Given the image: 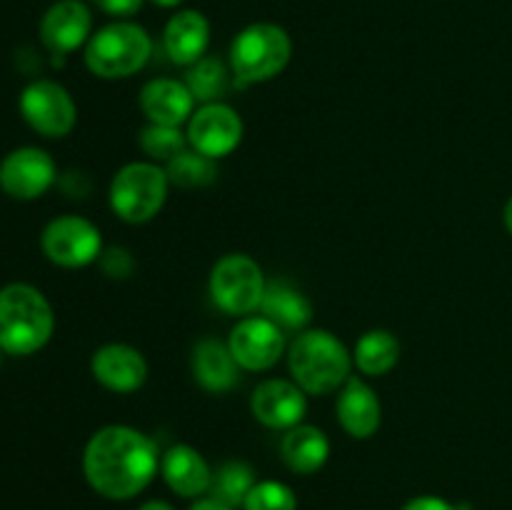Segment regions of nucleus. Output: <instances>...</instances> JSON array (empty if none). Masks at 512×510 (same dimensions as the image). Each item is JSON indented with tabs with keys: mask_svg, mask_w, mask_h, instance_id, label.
<instances>
[{
	"mask_svg": "<svg viewBox=\"0 0 512 510\" xmlns=\"http://www.w3.org/2000/svg\"><path fill=\"white\" fill-rule=\"evenodd\" d=\"M158 470L160 458L155 443L128 425H105L85 445V480L108 500L135 498L148 488Z\"/></svg>",
	"mask_w": 512,
	"mask_h": 510,
	"instance_id": "obj_1",
	"label": "nucleus"
},
{
	"mask_svg": "<svg viewBox=\"0 0 512 510\" xmlns=\"http://www.w3.org/2000/svg\"><path fill=\"white\" fill-rule=\"evenodd\" d=\"M55 315L48 298L28 283H10L0 290V350L33 355L48 345Z\"/></svg>",
	"mask_w": 512,
	"mask_h": 510,
	"instance_id": "obj_2",
	"label": "nucleus"
},
{
	"mask_svg": "<svg viewBox=\"0 0 512 510\" xmlns=\"http://www.w3.org/2000/svg\"><path fill=\"white\" fill-rule=\"evenodd\" d=\"M288 368L305 393L328 395L348 383L353 358L328 330H303L288 348Z\"/></svg>",
	"mask_w": 512,
	"mask_h": 510,
	"instance_id": "obj_3",
	"label": "nucleus"
},
{
	"mask_svg": "<svg viewBox=\"0 0 512 510\" xmlns=\"http://www.w3.org/2000/svg\"><path fill=\"white\" fill-rule=\"evenodd\" d=\"M150 55H153V38L148 30L138 23L118 20L90 35L83 58L90 73L98 78L120 80L143 70Z\"/></svg>",
	"mask_w": 512,
	"mask_h": 510,
	"instance_id": "obj_4",
	"label": "nucleus"
},
{
	"mask_svg": "<svg viewBox=\"0 0 512 510\" xmlns=\"http://www.w3.org/2000/svg\"><path fill=\"white\" fill-rule=\"evenodd\" d=\"M293 55V40L278 23H253L235 35L230 45V68L240 85L273 80Z\"/></svg>",
	"mask_w": 512,
	"mask_h": 510,
	"instance_id": "obj_5",
	"label": "nucleus"
},
{
	"mask_svg": "<svg viewBox=\"0 0 512 510\" xmlns=\"http://www.w3.org/2000/svg\"><path fill=\"white\" fill-rule=\"evenodd\" d=\"M170 180L158 163H128L110 183V208L120 220L140 225L163 210Z\"/></svg>",
	"mask_w": 512,
	"mask_h": 510,
	"instance_id": "obj_6",
	"label": "nucleus"
},
{
	"mask_svg": "<svg viewBox=\"0 0 512 510\" xmlns=\"http://www.w3.org/2000/svg\"><path fill=\"white\" fill-rule=\"evenodd\" d=\"M210 298L223 313L250 315L260 308L268 283L263 268L245 253L223 255L210 273Z\"/></svg>",
	"mask_w": 512,
	"mask_h": 510,
	"instance_id": "obj_7",
	"label": "nucleus"
},
{
	"mask_svg": "<svg viewBox=\"0 0 512 510\" xmlns=\"http://www.w3.org/2000/svg\"><path fill=\"white\" fill-rule=\"evenodd\" d=\"M20 113L43 138H63L78 120L73 95L55 80H33L25 85L20 93Z\"/></svg>",
	"mask_w": 512,
	"mask_h": 510,
	"instance_id": "obj_8",
	"label": "nucleus"
},
{
	"mask_svg": "<svg viewBox=\"0 0 512 510\" xmlns=\"http://www.w3.org/2000/svg\"><path fill=\"white\" fill-rule=\"evenodd\" d=\"M40 248L50 263L60 268H85L103 250L100 230L80 215H60L45 225Z\"/></svg>",
	"mask_w": 512,
	"mask_h": 510,
	"instance_id": "obj_9",
	"label": "nucleus"
},
{
	"mask_svg": "<svg viewBox=\"0 0 512 510\" xmlns=\"http://www.w3.org/2000/svg\"><path fill=\"white\" fill-rule=\"evenodd\" d=\"M243 140V120L230 105L205 103L188 120V143L198 153L218 160L233 153Z\"/></svg>",
	"mask_w": 512,
	"mask_h": 510,
	"instance_id": "obj_10",
	"label": "nucleus"
},
{
	"mask_svg": "<svg viewBox=\"0 0 512 510\" xmlns=\"http://www.w3.org/2000/svg\"><path fill=\"white\" fill-rule=\"evenodd\" d=\"M228 348L233 353L235 363L243 370H253V373L270 370L285 350L283 328H278L265 315L243 318L230 330Z\"/></svg>",
	"mask_w": 512,
	"mask_h": 510,
	"instance_id": "obj_11",
	"label": "nucleus"
},
{
	"mask_svg": "<svg viewBox=\"0 0 512 510\" xmlns=\"http://www.w3.org/2000/svg\"><path fill=\"white\" fill-rule=\"evenodd\" d=\"M55 175L53 158L43 148L25 145L0 163V188L15 200H35L55 183Z\"/></svg>",
	"mask_w": 512,
	"mask_h": 510,
	"instance_id": "obj_12",
	"label": "nucleus"
},
{
	"mask_svg": "<svg viewBox=\"0 0 512 510\" xmlns=\"http://www.w3.org/2000/svg\"><path fill=\"white\" fill-rule=\"evenodd\" d=\"M93 15L83 0H58L40 18V43L53 55H68L90 40Z\"/></svg>",
	"mask_w": 512,
	"mask_h": 510,
	"instance_id": "obj_13",
	"label": "nucleus"
},
{
	"mask_svg": "<svg viewBox=\"0 0 512 510\" xmlns=\"http://www.w3.org/2000/svg\"><path fill=\"white\" fill-rule=\"evenodd\" d=\"M250 410H253L255 420L263 423L265 428L290 430L305 418L308 400H305V390L298 383L270 378L253 390Z\"/></svg>",
	"mask_w": 512,
	"mask_h": 510,
	"instance_id": "obj_14",
	"label": "nucleus"
},
{
	"mask_svg": "<svg viewBox=\"0 0 512 510\" xmlns=\"http://www.w3.org/2000/svg\"><path fill=\"white\" fill-rule=\"evenodd\" d=\"M90 370L93 378L113 393H133L148 378V363L143 353L125 343H110L95 350Z\"/></svg>",
	"mask_w": 512,
	"mask_h": 510,
	"instance_id": "obj_15",
	"label": "nucleus"
},
{
	"mask_svg": "<svg viewBox=\"0 0 512 510\" xmlns=\"http://www.w3.org/2000/svg\"><path fill=\"white\" fill-rule=\"evenodd\" d=\"M195 98L188 85L173 78L148 80L140 90V110L155 125H180L195 113Z\"/></svg>",
	"mask_w": 512,
	"mask_h": 510,
	"instance_id": "obj_16",
	"label": "nucleus"
},
{
	"mask_svg": "<svg viewBox=\"0 0 512 510\" xmlns=\"http://www.w3.org/2000/svg\"><path fill=\"white\" fill-rule=\"evenodd\" d=\"M335 413H338L340 428L350 438L358 440H365L378 433L380 420H383V408H380V400L375 395V390L360 378H353V375L340 388Z\"/></svg>",
	"mask_w": 512,
	"mask_h": 510,
	"instance_id": "obj_17",
	"label": "nucleus"
},
{
	"mask_svg": "<svg viewBox=\"0 0 512 510\" xmlns=\"http://www.w3.org/2000/svg\"><path fill=\"white\" fill-rule=\"evenodd\" d=\"M210 43V23L198 10H178L163 30V48L175 65L190 68L205 58Z\"/></svg>",
	"mask_w": 512,
	"mask_h": 510,
	"instance_id": "obj_18",
	"label": "nucleus"
},
{
	"mask_svg": "<svg viewBox=\"0 0 512 510\" xmlns=\"http://www.w3.org/2000/svg\"><path fill=\"white\" fill-rule=\"evenodd\" d=\"M160 475L180 498H200L210 490L213 470L203 455L190 445H173L160 458Z\"/></svg>",
	"mask_w": 512,
	"mask_h": 510,
	"instance_id": "obj_19",
	"label": "nucleus"
},
{
	"mask_svg": "<svg viewBox=\"0 0 512 510\" xmlns=\"http://www.w3.org/2000/svg\"><path fill=\"white\" fill-rule=\"evenodd\" d=\"M238 368L228 343L203 338L193 350V375L210 393H228L238 383Z\"/></svg>",
	"mask_w": 512,
	"mask_h": 510,
	"instance_id": "obj_20",
	"label": "nucleus"
},
{
	"mask_svg": "<svg viewBox=\"0 0 512 510\" xmlns=\"http://www.w3.org/2000/svg\"><path fill=\"white\" fill-rule=\"evenodd\" d=\"M283 463L298 475H313L328 463L330 443L325 433L315 425H295L280 440Z\"/></svg>",
	"mask_w": 512,
	"mask_h": 510,
	"instance_id": "obj_21",
	"label": "nucleus"
},
{
	"mask_svg": "<svg viewBox=\"0 0 512 510\" xmlns=\"http://www.w3.org/2000/svg\"><path fill=\"white\" fill-rule=\"evenodd\" d=\"M260 310L278 328L288 330H303L310 323V318H313V305H310V300L298 288L285 283V280L268 283Z\"/></svg>",
	"mask_w": 512,
	"mask_h": 510,
	"instance_id": "obj_22",
	"label": "nucleus"
},
{
	"mask_svg": "<svg viewBox=\"0 0 512 510\" xmlns=\"http://www.w3.org/2000/svg\"><path fill=\"white\" fill-rule=\"evenodd\" d=\"M400 360V343L393 333L388 330H368L360 335L353 350V363L358 370L370 378L390 373Z\"/></svg>",
	"mask_w": 512,
	"mask_h": 510,
	"instance_id": "obj_23",
	"label": "nucleus"
},
{
	"mask_svg": "<svg viewBox=\"0 0 512 510\" xmlns=\"http://www.w3.org/2000/svg\"><path fill=\"white\" fill-rule=\"evenodd\" d=\"M255 480L253 468H250L245 460H228V463L220 465L218 470H213V480H210V498L220 500V503L230 505V508H243L245 498L253 490Z\"/></svg>",
	"mask_w": 512,
	"mask_h": 510,
	"instance_id": "obj_24",
	"label": "nucleus"
},
{
	"mask_svg": "<svg viewBox=\"0 0 512 510\" xmlns=\"http://www.w3.org/2000/svg\"><path fill=\"white\" fill-rule=\"evenodd\" d=\"M165 173H168L170 185L193 190V188H205V185L213 183L218 170H215L213 158L188 148L180 155H175V158L165 165Z\"/></svg>",
	"mask_w": 512,
	"mask_h": 510,
	"instance_id": "obj_25",
	"label": "nucleus"
},
{
	"mask_svg": "<svg viewBox=\"0 0 512 510\" xmlns=\"http://www.w3.org/2000/svg\"><path fill=\"white\" fill-rule=\"evenodd\" d=\"M185 85L200 103H218L228 88V70L218 58H200L185 73Z\"/></svg>",
	"mask_w": 512,
	"mask_h": 510,
	"instance_id": "obj_26",
	"label": "nucleus"
},
{
	"mask_svg": "<svg viewBox=\"0 0 512 510\" xmlns=\"http://www.w3.org/2000/svg\"><path fill=\"white\" fill-rule=\"evenodd\" d=\"M140 150L148 155L153 163H165L168 165L175 155H180L183 150H188V135L180 133V128L175 125H155L148 123L140 130Z\"/></svg>",
	"mask_w": 512,
	"mask_h": 510,
	"instance_id": "obj_27",
	"label": "nucleus"
},
{
	"mask_svg": "<svg viewBox=\"0 0 512 510\" xmlns=\"http://www.w3.org/2000/svg\"><path fill=\"white\" fill-rule=\"evenodd\" d=\"M245 510H298L293 490L278 480H258L243 503Z\"/></svg>",
	"mask_w": 512,
	"mask_h": 510,
	"instance_id": "obj_28",
	"label": "nucleus"
},
{
	"mask_svg": "<svg viewBox=\"0 0 512 510\" xmlns=\"http://www.w3.org/2000/svg\"><path fill=\"white\" fill-rule=\"evenodd\" d=\"M143 3L145 0H93L98 10H103L105 15H113V18H130L143 8Z\"/></svg>",
	"mask_w": 512,
	"mask_h": 510,
	"instance_id": "obj_29",
	"label": "nucleus"
},
{
	"mask_svg": "<svg viewBox=\"0 0 512 510\" xmlns=\"http://www.w3.org/2000/svg\"><path fill=\"white\" fill-rule=\"evenodd\" d=\"M403 510H458V505L448 503V500L438 498V495H418V498L408 500Z\"/></svg>",
	"mask_w": 512,
	"mask_h": 510,
	"instance_id": "obj_30",
	"label": "nucleus"
},
{
	"mask_svg": "<svg viewBox=\"0 0 512 510\" xmlns=\"http://www.w3.org/2000/svg\"><path fill=\"white\" fill-rule=\"evenodd\" d=\"M188 510H233L230 508V505H225V503H220V500H215V498H195V503L190 505Z\"/></svg>",
	"mask_w": 512,
	"mask_h": 510,
	"instance_id": "obj_31",
	"label": "nucleus"
},
{
	"mask_svg": "<svg viewBox=\"0 0 512 510\" xmlns=\"http://www.w3.org/2000/svg\"><path fill=\"white\" fill-rule=\"evenodd\" d=\"M138 510H175V508L170 503H165V500H148V503L140 505Z\"/></svg>",
	"mask_w": 512,
	"mask_h": 510,
	"instance_id": "obj_32",
	"label": "nucleus"
},
{
	"mask_svg": "<svg viewBox=\"0 0 512 510\" xmlns=\"http://www.w3.org/2000/svg\"><path fill=\"white\" fill-rule=\"evenodd\" d=\"M153 5H158V8H178V5H183L185 0H150Z\"/></svg>",
	"mask_w": 512,
	"mask_h": 510,
	"instance_id": "obj_33",
	"label": "nucleus"
},
{
	"mask_svg": "<svg viewBox=\"0 0 512 510\" xmlns=\"http://www.w3.org/2000/svg\"><path fill=\"white\" fill-rule=\"evenodd\" d=\"M505 228H508V233L512 235V198L508 200V205H505Z\"/></svg>",
	"mask_w": 512,
	"mask_h": 510,
	"instance_id": "obj_34",
	"label": "nucleus"
},
{
	"mask_svg": "<svg viewBox=\"0 0 512 510\" xmlns=\"http://www.w3.org/2000/svg\"><path fill=\"white\" fill-rule=\"evenodd\" d=\"M0 353H3V350H0Z\"/></svg>",
	"mask_w": 512,
	"mask_h": 510,
	"instance_id": "obj_35",
	"label": "nucleus"
}]
</instances>
